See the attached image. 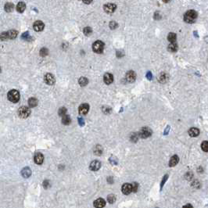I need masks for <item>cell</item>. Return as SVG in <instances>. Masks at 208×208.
I'll return each instance as SVG.
<instances>
[{"instance_id":"cell-35","label":"cell","mask_w":208,"mask_h":208,"mask_svg":"<svg viewBox=\"0 0 208 208\" xmlns=\"http://www.w3.org/2000/svg\"><path fill=\"white\" fill-rule=\"evenodd\" d=\"M138 138H139V136H138V134H137V133H133V134H132L131 139H132V141L136 142Z\"/></svg>"},{"instance_id":"cell-32","label":"cell","mask_w":208,"mask_h":208,"mask_svg":"<svg viewBox=\"0 0 208 208\" xmlns=\"http://www.w3.org/2000/svg\"><path fill=\"white\" fill-rule=\"evenodd\" d=\"M0 39L2 40V41H6V40L9 39L8 33H7V32H3V33H2L1 35H0Z\"/></svg>"},{"instance_id":"cell-18","label":"cell","mask_w":208,"mask_h":208,"mask_svg":"<svg viewBox=\"0 0 208 208\" xmlns=\"http://www.w3.org/2000/svg\"><path fill=\"white\" fill-rule=\"evenodd\" d=\"M21 174L23 175V177H24V178H28V177H30V174H32V170H30L29 168H24L21 171Z\"/></svg>"},{"instance_id":"cell-21","label":"cell","mask_w":208,"mask_h":208,"mask_svg":"<svg viewBox=\"0 0 208 208\" xmlns=\"http://www.w3.org/2000/svg\"><path fill=\"white\" fill-rule=\"evenodd\" d=\"M28 105L30 107H35L38 105V100L35 98H30L28 100Z\"/></svg>"},{"instance_id":"cell-27","label":"cell","mask_w":208,"mask_h":208,"mask_svg":"<svg viewBox=\"0 0 208 208\" xmlns=\"http://www.w3.org/2000/svg\"><path fill=\"white\" fill-rule=\"evenodd\" d=\"M78 82H79V84H80L81 86H85V85H86V84H88V79H87L86 78L82 77V78H79Z\"/></svg>"},{"instance_id":"cell-30","label":"cell","mask_w":208,"mask_h":208,"mask_svg":"<svg viewBox=\"0 0 208 208\" xmlns=\"http://www.w3.org/2000/svg\"><path fill=\"white\" fill-rule=\"evenodd\" d=\"M48 54V51L46 48H42L40 50V56H46Z\"/></svg>"},{"instance_id":"cell-43","label":"cell","mask_w":208,"mask_h":208,"mask_svg":"<svg viewBox=\"0 0 208 208\" xmlns=\"http://www.w3.org/2000/svg\"><path fill=\"white\" fill-rule=\"evenodd\" d=\"M107 182H108L109 183H110V184H112L113 182H114L112 177H108V178H107Z\"/></svg>"},{"instance_id":"cell-26","label":"cell","mask_w":208,"mask_h":208,"mask_svg":"<svg viewBox=\"0 0 208 208\" xmlns=\"http://www.w3.org/2000/svg\"><path fill=\"white\" fill-rule=\"evenodd\" d=\"M94 154L96 155H101L102 154V148L100 145H97L94 149Z\"/></svg>"},{"instance_id":"cell-9","label":"cell","mask_w":208,"mask_h":208,"mask_svg":"<svg viewBox=\"0 0 208 208\" xmlns=\"http://www.w3.org/2000/svg\"><path fill=\"white\" fill-rule=\"evenodd\" d=\"M33 28H34V30H36V32H42V30L44 29V23L42 22L41 20L36 21L34 24Z\"/></svg>"},{"instance_id":"cell-40","label":"cell","mask_w":208,"mask_h":208,"mask_svg":"<svg viewBox=\"0 0 208 208\" xmlns=\"http://www.w3.org/2000/svg\"><path fill=\"white\" fill-rule=\"evenodd\" d=\"M102 110H103V112H104V113H106V114L110 113V110H111L110 108H109V107H103V109H102Z\"/></svg>"},{"instance_id":"cell-19","label":"cell","mask_w":208,"mask_h":208,"mask_svg":"<svg viewBox=\"0 0 208 208\" xmlns=\"http://www.w3.org/2000/svg\"><path fill=\"white\" fill-rule=\"evenodd\" d=\"M25 9H26V5L23 2H19L16 6V10H17V12H19V13H23V12L25 10Z\"/></svg>"},{"instance_id":"cell-41","label":"cell","mask_w":208,"mask_h":208,"mask_svg":"<svg viewBox=\"0 0 208 208\" xmlns=\"http://www.w3.org/2000/svg\"><path fill=\"white\" fill-rule=\"evenodd\" d=\"M168 175H165L164 178H163V181H162V182H161V188L163 187V186H164V184L165 181H166V180L168 179Z\"/></svg>"},{"instance_id":"cell-3","label":"cell","mask_w":208,"mask_h":208,"mask_svg":"<svg viewBox=\"0 0 208 208\" xmlns=\"http://www.w3.org/2000/svg\"><path fill=\"white\" fill-rule=\"evenodd\" d=\"M151 134H152V130L150 128L148 127H144L142 128L141 131L139 132L138 136H139V138H146L150 137Z\"/></svg>"},{"instance_id":"cell-13","label":"cell","mask_w":208,"mask_h":208,"mask_svg":"<svg viewBox=\"0 0 208 208\" xmlns=\"http://www.w3.org/2000/svg\"><path fill=\"white\" fill-rule=\"evenodd\" d=\"M88 110H89V106L86 103H84L79 107V114L82 115H85L88 112Z\"/></svg>"},{"instance_id":"cell-10","label":"cell","mask_w":208,"mask_h":208,"mask_svg":"<svg viewBox=\"0 0 208 208\" xmlns=\"http://www.w3.org/2000/svg\"><path fill=\"white\" fill-rule=\"evenodd\" d=\"M106 205V201L102 198L97 199L94 202V206L96 208H102Z\"/></svg>"},{"instance_id":"cell-34","label":"cell","mask_w":208,"mask_h":208,"mask_svg":"<svg viewBox=\"0 0 208 208\" xmlns=\"http://www.w3.org/2000/svg\"><path fill=\"white\" fill-rule=\"evenodd\" d=\"M66 109L65 107H61L60 110H59V115L60 116H64L66 115Z\"/></svg>"},{"instance_id":"cell-44","label":"cell","mask_w":208,"mask_h":208,"mask_svg":"<svg viewBox=\"0 0 208 208\" xmlns=\"http://www.w3.org/2000/svg\"><path fill=\"white\" fill-rule=\"evenodd\" d=\"M146 77H147V78L149 79V80H151L152 79V74L150 72H148L147 74H146Z\"/></svg>"},{"instance_id":"cell-23","label":"cell","mask_w":208,"mask_h":208,"mask_svg":"<svg viewBox=\"0 0 208 208\" xmlns=\"http://www.w3.org/2000/svg\"><path fill=\"white\" fill-rule=\"evenodd\" d=\"M7 33H8L9 38H10V39H14L17 36V32L16 30H10Z\"/></svg>"},{"instance_id":"cell-12","label":"cell","mask_w":208,"mask_h":208,"mask_svg":"<svg viewBox=\"0 0 208 208\" xmlns=\"http://www.w3.org/2000/svg\"><path fill=\"white\" fill-rule=\"evenodd\" d=\"M136 73L132 70L128 71L126 74V79L128 80V82H134V80H136Z\"/></svg>"},{"instance_id":"cell-5","label":"cell","mask_w":208,"mask_h":208,"mask_svg":"<svg viewBox=\"0 0 208 208\" xmlns=\"http://www.w3.org/2000/svg\"><path fill=\"white\" fill-rule=\"evenodd\" d=\"M104 48V44L103 42L101 41H96L94 42V44L92 46V50L95 52L96 53H101L103 51Z\"/></svg>"},{"instance_id":"cell-25","label":"cell","mask_w":208,"mask_h":208,"mask_svg":"<svg viewBox=\"0 0 208 208\" xmlns=\"http://www.w3.org/2000/svg\"><path fill=\"white\" fill-rule=\"evenodd\" d=\"M168 50L170 52H176L178 50V46L175 43V42H173V43H170L168 46Z\"/></svg>"},{"instance_id":"cell-16","label":"cell","mask_w":208,"mask_h":208,"mask_svg":"<svg viewBox=\"0 0 208 208\" xmlns=\"http://www.w3.org/2000/svg\"><path fill=\"white\" fill-rule=\"evenodd\" d=\"M178 161H179L178 156H177V155H174V156H173L172 157L170 158V160L169 161V166L170 167H174L175 165L178 163Z\"/></svg>"},{"instance_id":"cell-1","label":"cell","mask_w":208,"mask_h":208,"mask_svg":"<svg viewBox=\"0 0 208 208\" xmlns=\"http://www.w3.org/2000/svg\"><path fill=\"white\" fill-rule=\"evenodd\" d=\"M197 14L194 10H188L187 11L185 16H184V20L187 23H192L196 19Z\"/></svg>"},{"instance_id":"cell-37","label":"cell","mask_w":208,"mask_h":208,"mask_svg":"<svg viewBox=\"0 0 208 208\" xmlns=\"http://www.w3.org/2000/svg\"><path fill=\"white\" fill-rule=\"evenodd\" d=\"M118 27V24L114 22V21H112L110 23V28L111 29H115V28H117Z\"/></svg>"},{"instance_id":"cell-36","label":"cell","mask_w":208,"mask_h":208,"mask_svg":"<svg viewBox=\"0 0 208 208\" xmlns=\"http://www.w3.org/2000/svg\"><path fill=\"white\" fill-rule=\"evenodd\" d=\"M132 192H136L138 190V185L137 182H134L133 184L132 185Z\"/></svg>"},{"instance_id":"cell-8","label":"cell","mask_w":208,"mask_h":208,"mask_svg":"<svg viewBox=\"0 0 208 208\" xmlns=\"http://www.w3.org/2000/svg\"><path fill=\"white\" fill-rule=\"evenodd\" d=\"M121 190H122V192H123L124 195H128L132 192V186L131 184L126 183V184H124L123 186H122Z\"/></svg>"},{"instance_id":"cell-7","label":"cell","mask_w":208,"mask_h":208,"mask_svg":"<svg viewBox=\"0 0 208 208\" xmlns=\"http://www.w3.org/2000/svg\"><path fill=\"white\" fill-rule=\"evenodd\" d=\"M45 82L48 84H53L56 82V79H55L54 76L52 74H46L44 77Z\"/></svg>"},{"instance_id":"cell-38","label":"cell","mask_w":208,"mask_h":208,"mask_svg":"<svg viewBox=\"0 0 208 208\" xmlns=\"http://www.w3.org/2000/svg\"><path fill=\"white\" fill-rule=\"evenodd\" d=\"M30 36L28 34V32H25L24 34H22V38H24V39H30Z\"/></svg>"},{"instance_id":"cell-46","label":"cell","mask_w":208,"mask_h":208,"mask_svg":"<svg viewBox=\"0 0 208 208\" xmlns=\"http://www.w3.org/2000/svg\"><path fill=\"white\" fill-rule=\"evenodd\" d=\"M182 208H193V207H192V206L190 205V204H187V205H186V206H183Z\"/></svg>"},{"instance_id":"cell-28","label":"cell","mask_w":208,"mask_h":208,"mask_svg":"<svg viewBox=\"0 0 208 208\" xmlns=\"http://www.w3.org/2000/svg\"><path fill=\"white\" fill-rule=\"evenodd\" d=\"M168 41L170 42V43H173V42H175L176 41V34L174 33H170L168 34Z\"/></svg>"},{"instance_id":"cell-11","label":"cell","mask_w":208,"mask_h":208,"mask_svg":"<svg viewBox=\"0 0 208 208\" xmlns=\"http://www.w3.org/2000/svg\"><path fill=\"white\" fill-rule=\"evenodd\" d=\"M101 167V163L100 161H98V160H94L92 161L91 164H90V166H89V168L90 170H98Z\"/></svg>"},{"instance_id":"cell-24","label":"cell","mask_w":208,"mask_h":208,"mask_svg":"<svg viewBox=\"0 0 208 208\" xmlns=\"http://www.w3.org/2000/svg\"><path fill=\"white\" fill-rule=\"evenodd\" d=\"M62 123L65 125H68L70 123V118L68 115H64L62 118Z\"/></svg>"},{"instance_id":"cell-48","label":"cell","mask_w":208,"mask_h":208,"mask_svg":"<svg viewBox=\"0 0 208 208\" xmlns=\"http://www.w3.org/2000/svg\"><path fill=\"white\" fill-rule=\"evenodd\" d=\"M0 72H1V67H0Z\"/></svg>"},{"instance_id":"cell-20","label":"cell","mask_w":208,"mask_h":208,"mask_svg":"<svg viewBox=\"0 0 208 208\" xmlns=\"http://www.w3.org/2000/svg\"><path fill=\"white\" fill-rule=\"evenodd\" d=\"M158 80H159V82H161V83H164V82H166L168 80V76L167 74L162 73V74H160V75H159Z\"/></svg>"},{"instance_id":"cell-33","label":"cell","mask_w":208,"mask_h":208,"mask_svg":"<svg viewBox=\"0 0 208 208\" xmlns=\"http://www.w3.org/2000/svg\"><path fill=\"white\" fill-rule=\"evenodd\" d=\"M92 29L90 28H84V34L86 35V36H88L92 34Z\"/></svg>"},{"instance_id":"cell-42","label":"cell","mask_w":208,"mask_h":208,"mask_svg":"<svg viewBox=\"0 0 208 208\" xmlns=\"http://www.w3.org/2000/svg\"><path fill=\"white\" fill-rule=\"evenodd\" d=\"M78 122H79V124H80L81 126L84 125V120H83L82 118H78Z\"/></svg>"},{"instance_id":"cell-17","label":"cell","mask_w":208,"mask_h":208,"mask_svg":"<svg viewBox=\"0 0 208 208\" xmlns=\"http://www.w3.org/2000/svg\"><path fill=\"white\" fill-rule=\"evenodd\" d=\"M188 134L192 137H196L200 134V130L198 129V128H192L188 130Z\"/></svg>"},{"instance_id":"cell-29","label":"cell","mask_w":208,"mask_h":208,"mask_svg":"<svg viewBox=\"0 0 208 208\" xmlns=\"http://www.w3.org/2000/svg\"><path fill=\"white\" fill-rule=\"evenodd\" d=\"M201 148L204 152H208V142L204 141L201 144Z\"/></svg>"},{"instance_id":"cell-39","label":"cell","mask_w":208,"mask_h":208,"mask_svg":"<svg viewBox=\"0 0 208 208\" xmlns=\"http://www.w3.org/2000/svg\"><path fill=\"white\" fill-rule=\"evenodd\" d=\"M43 186L45 188H47L48 186H50V182H48V180H45L43 182Z\"/></svg>"},{"instance_id":"cell-14","label":"cell","mask_w":208,"mask_h":208,"mask_svg":"<svg viewBox=\"0 0 208 208\" xmlns=\"http://www.w3.org/2000/svg\"><path fill=\"white\" fill-rule=\"evenodd\" d=\"M34 160L35 164H42V162H43V160H44V156L42 154H40V152H38V154H35V156L34 157Z\"/></svg>"},{"instance_id":"cell-2","label":"cell","mask_w":208,"mask_h":208,"mask_svg":"<svg viewBox=\"0 0 208 208\" xmlns=\"http://www.w3.org/2000/svg\"><path fill=\"white\" fill-rule=\"evenodd\" d=\"M8 100L12 102H17L20 100V93L16 90H11L8 92Z\"/></svg>"},{"instance_id":"cell-15","label":"cell","mask_w":208,"mask_h":208,"mask_svg":"<svg viewBox=\"0 0 208 208\" xmlns=\"http://www.w3.org/2000/svg\"><path fill=\"white\" fill-rule=\"evenodd\" d=\"M103 80H104V82H105L106 84H111L113 82V80H114L113 75L111 74H110V73H106V74H105V75H104V77H103Z\"/></svg>"},{"instance_id":"cell-45","label":"cell","mask_w":208,"mask_h":208,"mask_svg":"<svg viewBox=\"0 0 208 208\" xmlns=\"http://www.w3.org/2000/svg\"><path fill=\"white\" fill-rule=\"evenodd\" d=\"M83 2L85 4H89V3H91L92 2V0H83Z\"/></svg>"},{"instance_id":"cell-31","label":"cell","mask_w":208,"mask_h":208,"mask_svg":"<svg viewBox=\"0 0 208 208\" xmlns=\"http://www.w3.org/2000/svg\"><path fill=\"white\" fill-rule=\"evenodd\" d=\"M116 200V197L114 195H109L107 197V201L110 204H114Z\"/></svg>"},{"instance_id":"cell-47","label":"cell","mask_w":208,"mask_h":208,"mask_svg":"<svg viewBox=\"0 0 208 208\" xmlns=\"http://www.w3.org/2000/svg\"><path fill=\"white\" fill-rule=\"evenodd\" d=\"M163 1H164V2H168L170 1V0H163Z\"/></svg>"},{"instance_id":"cell-22","label":"cell","mask_w":208,"mask_h":208,"mask_svg":"<svg viewBox=\"0 0 208 208\" xmlns=\"http://www.w3.org/2000/svg\"><path fill=\"white\" fill-rule=\"evenodd\" d=\"M14 6L13 3H11V2H7L6 4L5 5V10L8 12V13H10V12H12L14 10Z\"/></svg>"},{"instance_id":"cell-6","label":"cell","mask_w":208,"mask_h":208,"mask_svg":"<svg viewBox=\"0 0 208 208\" xmlns=\"http://www.w3.org/2000/svg\"><path fill=\"white\" fill-rule=\"evenodd\" d=\"M104 11L107 14H112L116 10V5L113 3H107L106 5H104Z\"/></svg>"},{"instance_id":"cell-4","label":"cell","mask_w":208,"mask_h":208,"mask_svg":"<svg viewBox=\"0 0 208 208\" xmlns=\"http://www.w3.org/2000/svg\"><path fill=\"white\" fill-rule=\"evenodd\" d=\"M30 114V110L27 106H21L18 110V115L21 118H27Z\"/></svg>"}]
</instances>
